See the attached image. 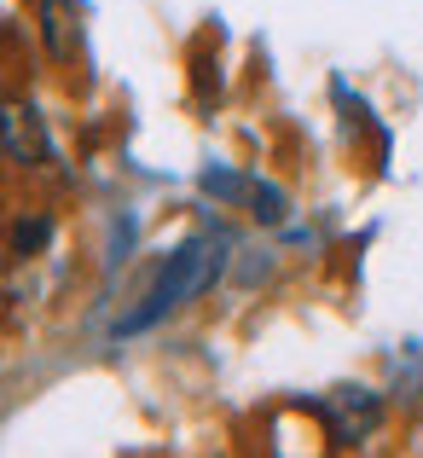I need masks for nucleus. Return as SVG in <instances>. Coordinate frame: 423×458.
Segmentation results:
<instances>
[{"label":"nucleus","mask_w":423,"mask_h":458,"mask_svg":"<svg viewBox=\"0 0 423 458\" xmlns=\"http://www.w3.org/2000/svg\"><path fill=\"white\" fill-rule=\"evenodd\" d=\"M226 261H233V238H226V233H186L163 261H157L151 284H145L140 302L111 325V336H116V343L145 336V331H157L163 319H174L180 308L203 302V296L226 279Z\"/></svg>","instance_id":"nucleus-1"},{"label":"nucleus","mask_w":423,"mask_h":458,"mask_svg":"<svg viewBox=\"0 0 423 458\" xmlns=\"http://www.w3.org/2000/svg\"><path fill=\"white\" fill-rule=\"evenodd\" d=\"M313 418L325 424L331 447H360L383 429V394L366 389V383H336L331 394L313 401Z\"/></svg>","instance_id":"nucleus-2"},{"label":"nucleus","mask_w":423,"mask_h":458,"mask_svg":"<svg viewBox=\"0 0 423 458\" xmlns=\"http://www.w3.org/2000/svg\"><path fill=\"white\" fill-rule=\"evenodd\" d=\"M0 157L18 168H41L53 157V140H47V123L35 105H0Z\"/></svg>","instance_id":"nucleus-3"},{"label":"nucleus","mask_w":423,"mask_h":458,"mask_svg":"<svg viewBox=\"0 0 423 458\" xmlns=\"http://www.w3.org/2000/svg\"><path fill=\"white\" fill-rule=\"evenodd\" d=\"M35 18H41V47L53 64H64L70 53H76V18H81V0H41L35 6Z\"/></svg>","instance_id":"nucleus-4"},{"label":"nucleus","mask_w":423,"mask_h":458,"mask_svg":"<svg viewBox=\"0 0 423 458\" xmlns=\"http://www.w3.org/2000/svg\"><path fill=\"white\" fill-rule=\"evenodd\" d=\"M244 209H250V221H256V226H284L296 203H290V191L279 186V180L250 174V198H244Z\"/></svg>","instance_id":"nucleus-5"},{"label":"nucleus","mask_w":423,"mask_h":458,"mask_svg":"<svg viewBox=\"0 0 423 458\" xmlns=\"http://www.w3.org/2000/svg\"><path fill=\"white\" fill-rule=\"evenodd\" d=\"M47 244H53V215H47V209H30V215L12 221V238H6V256L12 261H35Z\"/></svg>","instance_id":"nucleus-6"},{"label":"nucleus","mask_w":423,"mask_h":458,"mask_svg":"<svg viewBox=\"0 0 423 458\" xmlns=\"http://www.w3.org/2000/svg\"><path fill=\"white\" fill-rule=\"evenodd\" d=\"M198 191H203V198H215V203H226V209H244L250 174H244V168H226V163H209L198 174Z\"/></svg>","instance_id":"nucleus-7"}]
</instances>
